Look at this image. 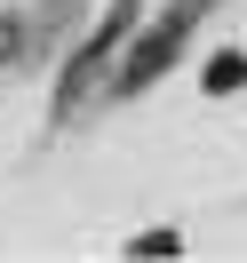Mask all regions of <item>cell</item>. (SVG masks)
<instances>
[{
    "label": "cell",
    "instance_id": "6da1fadb",
    "mask_svg": "<svg viewBox=\"0 0 247 263\" xmlns=\"http://www.w3.org/2000/svg\"><path fill=\"white\" fill-rule=\"evenodd\" d=\"M128 24H136V0H120L112 16H104V32H96V40L80 48V64L64 72V88H56V112H64V120L80 112V104H88V88L104 80V64H112V48H120V32H128Z\"/></svg>",
    "mask_w": 247,
    "mask_h": 263
},
{
    "label": "cell",
    "instance_id": "7a4b0ae2",
    "mask_svg": "<svg viewBox=\"0 0 247 263\" xmlns=\"http://www.w3.org/2000/svg\"><path fill=\"white\" fill-rule=\"evenodd\" d=\"M16 40H24V16H0V64L16 56Z\"/></svg>",
    "mask_w": 247,
    "mask_h": 263
}]
</instances>
